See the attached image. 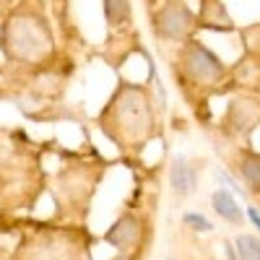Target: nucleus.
Here are the masks:
<instances>
[{"label":"nucleus","mask_w":260,"mask_h":260,"mask_svg":"<svg viewBox=\"0 0 260 260\" xmlns=\"http://www.w3.org/2000/svg\"><path fill=\"white\" fill-rule=\"evenodd\" d=\"M169 180H172V187H175V192H187L190 187H195V172L190 169L187 159L185 156H177L175 161H172V172H169Z\"/></svg>","instance_id":"f257e3e1"},{"label":"nucleus","mask_w":260,"mask_h":260,"mask_svg":"<svg viewBox=\"0 0 260 260\" xmlns=\"http://www.w3.org/2000/svg\"><path fill=\"white\" fill-rule=\"evenodd\" d=\"M213 208L219 211L224 219H229V221H234V224H240V219H242L240 206L234 203V198H232L226 190H216V192H213Z\"/></svg>","instance_id":"f03ea898"},{"label":"nucleus","mask_w":260,"mask_h":260,"mask_svg":"<svg viewBox=\"0 0 260 260\" xmlns=\"http://www.w3.org/2000/svg\"><path fill=\"white\" fill-rule=\"evenodd\" d=\"M237 252L242 255V260H260V242L252 237H240L237 240Z\"/></svg>","instance_id":"7ed1b4c3"},{"label":"nucleus","mask_w":260,"mask_h":260,"mask_svg":"<svg viewBox=\"0 0 260 260\" xmlns=\"http://www.w3.org/2000/svg\"><path fill=\"white\" fill-rule=\"evenodd\" d=\"M127 16V0H107V18L110 24H120Z\"/></svg>","instance_id":"20e7f679"},{"label":"nucleus","mask_w":260,"mask_h":260,"mask_svg":"<svg viewBox=\"0 0 260 260\" xmlns=\"http://www.w3.org/2000/svg\"><path fill=\"white\" fill-rule=\"evenodd\" d=\"M185 224L192 226V229H198V232H211V229H213L201 213H185Z\"/></svg>","instance_id":"39448f33"},{"label":"nucleus","mask_w":260,"mask_h":260,"mask_svg":"<svg viewBox=\"0 0 260 260\" xmlns=\"http://www.w3.org/2000/svg\"><path fill=\"white\" fill-rule=\"evenodd\" d=\"M247 216H250V219H252V224H255V226L260 229V213H257L255 208H250V211H247Z\"/></svg>","instance_id":"423d86ee"}]
</instances>
